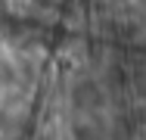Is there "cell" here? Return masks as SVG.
<instances>
[{"instance_id": "1", "label": "cell", "mask_w": 146, "mask_h": 140, "mask_svg": "<svg viewBox=\"0 0 146 140\" xmlns=\"http://www.w3.org/2000/svg\"><path fill=\"white\" fill-rule=\"evenodd\" d=\"M103 90L96 87L93 81H81V84H75L72 87V103H75V109H87V112H93V109H100L103 106Z\"/></svg>"}]
</instances>
